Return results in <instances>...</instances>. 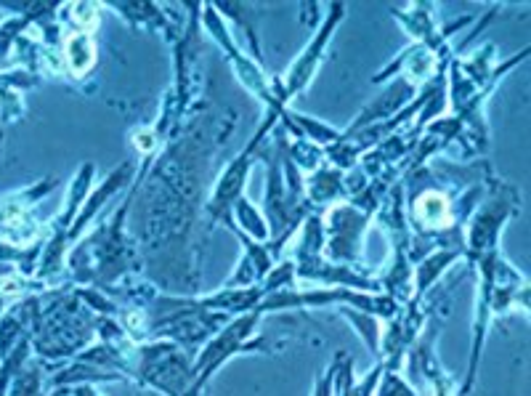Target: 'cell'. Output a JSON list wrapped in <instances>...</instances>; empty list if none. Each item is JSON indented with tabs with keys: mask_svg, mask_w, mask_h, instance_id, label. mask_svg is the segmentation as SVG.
Returning a JSON list of instances; mask_svg holds the SVG:
<instances>
[{
	"mask_svg": "<svg viewBox=\"0 0 531 396\" xmlns=\"http://www.w3.org/2000/svg\"><path fill=\"white\" fill-rule=\"evenodd\" d=\"M340 11H343V6H332V19H327V24H324L322 30H319V35H316L314 43H311V48H306L301 59L295 62V67L290 70V78H287V88L279 94V101H287V96L298 94L308 80H311V75L316 72L319 62H322V56L319 54H322L324 43H327V38L332 35V27H335V22L340 19Z\"/></svg>",
	"mask_w": 531,
	"mask_h": 396,
	"instance_id": "cell-1",
	"label": "cell"
},
{
	"mask_svg": "<svg viewBox=\"0 0 531 396\" xmlns=\"http://www.w3.org/2000/svg\"><path fill=\"white\" fill-rule=\"evenodd\" d=\"M237 216H239V221L245 224V232L247 234H253L255 240H266V234H269V232L263 229L261 216L255 213L253 205H250V202H247V200H237Z\"/></svg>",
	"mask_w": 531,
	"mask_h": 396,
	"instance_id": "cell-4",
	"label": "cell"
},
{
	"mask_svg": "<svg viewBox=\"0 0 531 396\" xmlns=\"http://www.w3.org/2000/svg\"><path fill=\"white\" fill-rule=\"evenodd\" d=\"M415 218L423 226L447 224L449 218H452V213H449V202L441 195H436V192H428V195H423L415 202Z\"/></svg>",
	"mask_w": 531,
	"mask_h": 396,
	"instance_id": "cell-3",
	"label": "cell"
},
{
	"mask_svg": "<svg viewBox=\"0 0 531 396\" xmlns=\"http://www.w3.org/2000/svg\"><path fill=\"white\" fill-rule=\"evenodd\" d=\"M64 62L72 75H85L96 64V43L88 32H77L64 46Z\"/></svg>",
	"mask_w": 531,
	"mask_h": 396,
	"instance_id": "cell-2",
	"label": "cell"
},
{
	"mask_svg": "<svg viewBox=\"0 0 531 396\" xmlns=\"http://www.w3.org/2000/svg\"><path fill=\"white\" fill-rule=\"evenodd\" d=\"M72 394L75 396H101L99 391L91 389V386H80V389H72Z\"/></svg>",
	"mask_w": 531,
	"mask_h": 396,
	"instance_id": "cell-5",
	"label": "cell"
}]
</instances>
